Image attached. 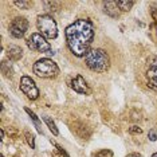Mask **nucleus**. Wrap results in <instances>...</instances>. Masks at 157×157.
Segmentation results:
<instances>
[{
  "mask_svg": "<svg viewBox=\"0 0 157 157\" xmlns=\"http://www.w3.org/2000/svg\"><path fill=\"white\" fill-rule=\"evenodd\" d=\"M13 4L19 8H23V10H28L31 6H33V2H24V0H20V2H13Z\"/></svg>",
  "mask_w": 157,
  "mask_h": 157,
  "instance_id": "obj_19",
  "label": "nucleus"
},
{
  "mask_svg": "<svg viewBox=\"0 0 157 157\" xmlns=\"http://www.w3.org/2000/svg\"><path fill=\"white\" fill-rule=\"evenodd\" d=\"M24 137H26V141L27 144L31 146V149H35V136L33 133H30V132H24Z\"/></svg>",
  "mask_w": 157,
  "mask_h": 157,
  "instance_id": "obj_16",
  "label": "nucleus"
},
{
  "mask_svg": "<svg viewBox=\"0 0 157 157\" xmlns=\"http://www.w3.org/2000/svg\"><path fill=\"white\" fill-rule=\"evenodd\" d=\"M70 87L73 89L75 93H78V94H85V95H87V94H90L91 93V89L89 87V85H87V82L85 81V78L81 75V74H78V75H75L71 79L70 82Z\"/></svg>",
  "mask_w": 157,
  "mask_h": 157,
  "instance_id": "obj_9",
  "label": "nucleus"
},
{
  "mask_svg": "<svg viewBox=\"0 0 157 157\" xmlns=\"http://www.w3.org/2000/svg\"><path fill=\"white\" fill-rule=\"evenodd\" d=\"M28 20L23 16H16L12 19L11 24L8 27V31H10V35L15 39H22L26 34V31L28 30Z\"/></svg>",
  "mask_w": 157,
  "mask_h": 157,
  "instance_id": "obj_6",
  "label": "nucleus"
},
{
  "mask_svg": "<svg viewBox=\"0 0 157 157\" xmlns=\"http://www.w3.org/2000/svg\"><path fill=\"white\" fill-rule=\"evenodd\" d=\"M2 157H4V156H2Z\"/></svg>",
  "mask_w": 157,
  "mask_h": 157,
  "instance_id": "obj_25",
  "label": "nucleus"
},
{
  "mask_svg": "<svg viewBox=\"0 0 157 157\" xmlns=\"http://www.w3.org/2000/svg\"><path fill=\"white\" fill-rule=\"evenodd\" d=\"M7 55H8V58L13 60V62H16V60H19L20 58L23 56V50L19 47V46H15V44H11L8 47V52H7Z\"/></svg>",
  "mask_w": 157,
  "mask_h": 157,
  "instance_id": "obj_11",
  "label": "nucleus"
},
{
  "mask_svg": "<svg viewBox=\"0 0 157 157\" xmlns=\"http://www.w3.org/2000/svg\"><path fill=\"white\" fill-rule=\"evenodd\" d=\"M146 79H148V86L153 90H157V56H151L148 59Z\"/></svg>",
  "mask_w": 157,
  "mask_h": 157,
  "instance_id": "obj_8",
  "label": "nucleus"
},
{
  "mask_svg": "<svg viewBox=\"0 0 157 157\" xmlns=\"http://www.w3.org/2000/svg\"><path fill=\"white\" fill-rule=\"evenodd\" d=\"M66 43L73 55L82 58L90 51L94 40V24L90 19H77L65 30Z\"/></svg>",
  "mask_w": 157,
  "mask_h": 157,
  "instance_id": "obj_1",
  "label": "nucleus"
},
{
  "mask_svg": "<svg viewBox=\"0 0 157 157\" xmlns=\"http://www.w3.org/2000/svg\"><path fill=\"white\" fill-rule=\"evenodd\" d=\"M55 145V151L52 152V157H69V155L66 153V151L62 148L60 145H58V144H54Z\"/></svg>",
  "mask_w": 157,
  "mask_h": 157,
  "instance_id": "obj_15",
  "label": "nucleus"
},
{
  "mask_svg": "<svg viewBox=\"0 0 157 157\" xmlns=\"http://www.w3.org/2000/svg\"><path fill=\"white\" fill-rule=\"evenodd\" d=\"M24 112H26V113L28 114V116H30V118L34 121V125H35V128H36V130H38L40 134H43V130H42V124H40V120L38 118V116H36V114H35V113H34L31 109H28V108L24 109Z\"/></svg>",
  "mask_w": 157,
  "mask_h": 157,
  "instance_id": "obj_12",
  "label": "nucleus"
},
{
  "mask_svg": "<svg viewBox=\"0 0 157 157\" xmlns=\"http://www.w3.org/2000/svg\"><path fill=\"white\" fill-rule=\"evenodd\" d=\"M85 63L94 73H105L110 67V58L103 48H91L85 56Z\"/></svg>",
  "mask_w": 157,
  "mask_h": 157,
  "instance_id": "obj_2",
  "label": "nucleus"
},
{
  "mask_svg": "<svg viewBox=\"0 0 157 157\" xmlns=\"http://www.w3.org/2000/svg\"><path fill=\"white\" fill-rule=\"evenodd\" d=\"M126 157H142V156L140 155V153H129Z\"/></svg>",
  "mask_w": 157,
  "mask_h": 157,
  "instance_id": "obj_23",
  "label": "nucleus"
},
{
  "mask_svg": "<svg viewBox=\"0 0 157 157\" xmlns=\"http://www.w3.org/2000/svg\"><path fill=\"white\" fill-rule=\"evenodd\" d=\"M33 71L35 75H38L39 78H46V79H52L59 75L58 65L50 58H42L36 60L33 66Z\"/></svg>",
  "mask_w": 157,
  "mask_h": 157,
  "instance_id": "obj_3",
  "label": "nucleus"
},
{
  "mask_svg": "<svg viewBox=\"0 0 157 157\" xmlns=\"http://www.w3.org/2000/svg\"><path fill=\"white\" fill-rule=\"evenodd\" d=\"M42 120L46 122V125H47V128L50 129V132H51L54 136H58L59 134V130H58V128H56V125H55V122L52 121L50 117H47V116H44V117H42Z\"/></svg>",
  "mask_w": 157,
  "mask_h": 157,
  "instance_id": "obj_13",
  "label": "nucleus"
},
{
  "mask_svg": "<svg viewBox=\"0 0 157 157\" xmlns=\"http://www.w3.org/2000/svg\"><path fill=\"white\" fill-rule=\"evenodd\" d=\"M152 157H157V153H153V155H152Z\"/></svg>",
  "mask_w": 157,
  "mask_h": 157,
  "instance_id": "obj_24",
  "label": "nucleus"
},
{
  "mask_svg": "<svg viewBox=\"0 0 157 157\" xmlns=\"http://www.w3.org/2000/svg\"><path fill=\"white\" fill-rule=\"evenodd\" d=\"M27 46L31 51H36V52H51V44L46 40V38L43 35H40L39 33L31 34V36L27 39Z\"/></svg>",
  "mask_w": 157,
  "mask_h": 157,
  "instance_id": "obj_5",
  "label": "nucleus"
},
{
  "mask_svg": "<svg viewBox=\"0 0 157 157\" xmlns=\"http://www.w3.org/2000/svg\"><path fill=\"white\" fill-rule=\"evenodd\" d=\"M129 133L130 134H141L142 133V129L137 125H133L132 128H129Z\"/></svg>",
  "mask_w": 157,
  "mask_h": 157,
  "instance_id": "obj_20",
  "label": "nucleus"
},
{
  "mask_svg": "<svg viewBox=\"0 0 157 157\" xmlns=\"http://www.w3.org/2000/svg\"><path fill=\"white\" fill-rule=\"evenodd\" d=\"M44 7H46L47 11L55 12V11H58V8H59V3H56V2H44Z\"/></svg>",
  "mask_w": 157,
  "mask_h": 157,
  "instance_id": "obj_17",
  "label": "nucleus"
},
{
  "mask_svg": "<svg viewBox=\"0 0 157 157\" xmlns=\"http://www.w3.org/2000/svg\"><path fill=\"white\" fill-rule=\"evenodd\" d=\"M152 17H153V20L157 23V8H153L152 10Z\"/></svg>",
  "mask_w": 157,
  "mask_h": 157,
  "instance_id": "obj_22",
  "label": "nucleus"
},
{
  "mask_svg": "<svg viewBox=\"0 0 157 157\" xmlns=\"http://www.w3.org/2000/svg\"><path fill=\"white\" fill-rule=\"evenodd\" d=\"M93 157H113V152L110 149H102V151L95 153Z\"/></svg>",
  "mask_w": 157,
  "mask_h": 157,
  "instance_id": "obj_18",
  "label": "nucleus"
},
{
  "mask_svg": "<svg viewBox=\"0 0 157 157\" xmlns=\"http://www.w3.org/2000/svg\"><path fill=\"white\" fill-rule=\"evenodd\" d=\"M133 6H134V2H128V0H118V2H117V7H118V10L122 12L130 11Z\"/></svg>",
  "mask_w": 157,
  "mask_h": 157,
  "instance_id": "obj_14",
  "label": "nucleus"
},
{
  "mask_svg": "<svg viewBox=\"0 0 157 157\" xmlns=\"http://www.w3.org/2000/svg\"><path fill=\"white\" fill-rule=\"evenodd\" d=\"M36 27L40 35L46 39H55L58 36V26L54 17L48 13H43L36 17Z\"/></svg>",
  "mask_w": 157,
  "mask_h": 157,
  "instance_id": "obj_4",
  "label": "nucleus"
},
{
  "mask_svg": "<svg viewBox=\"0 0 157 157\" xmlns=\"http://www.w3.org/2000/svg\"><path fill=\"white\" fill-rule=\"evenodd\" d=\"M148 137H149V140H151V141H156L157 140L156 132L155 130H151V132H149V134H148Z\"/></svg>",
  "mask_w": 157,
  "mask_h": 157,
  "instance_id": "obj_21",
  "label": "nucleus"
},
{
  "mask_svg": "<svg viewBox=\"0 0 157 157\" xmlns=\"http://www.w3.org/2000/svg\"><path fill=\"white\" fill-rule=\"evenodd\" d=\"M20 90L28 99L35 101L39 98V89L35 83V81L28 75H23L20 78Z\"/></svg>",
  "mask_w": 157,
  "mask_h": 157,
  "instance_id": "obj_7",
  "label": "nucleus"
},
{
  "mask_svg": "<svg viewBox=\"0 0 157 157\" xmlns=\"http://www.w3.org/2000/svg\"><path fill=\"white\" fill-rule=\"evenodd\" d=\"M103 12L110 17H113V19H117L120 16L117 2H103Z\"/></svg>",
  "mask_w": 157,
  "mask_h": 157,
  "instance_id": "obj_10",
  "label": "nucleus"
}]
</instances>
